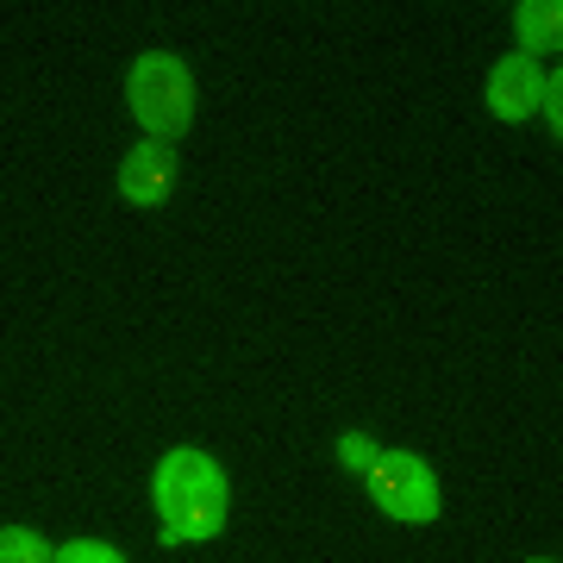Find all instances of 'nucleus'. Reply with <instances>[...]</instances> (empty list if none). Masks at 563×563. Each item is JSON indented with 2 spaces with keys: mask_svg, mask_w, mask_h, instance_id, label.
I'll return each mask as SVG.
<instances>
[{
  "mask_svg": "<svg viewBox=\"0 0 563 563\" xmlns=\"http://www.w3.org/2000/svg\"><path fill=\"white\" fill-rule=\"evenodd\" d=\"M514 32H520V57H558L563 44V7L558 0H520L514 7Z\"/></svg>",
  "mask_w": 563,
  "mask_h": 563,
  "instance_id": "nucleus-6",
  "label": "nucleus"
},
{
  "mask_svg": "<svg viewBox=\"0 0 563 563\" xmlns=\"http://www.w3.org/2000/svg\"><path fill=\"white\" fill-rule=\"evenodd\" d=\"M339 463L351 470V476H369V463H376V439H369V432H344V439H339Z\"/></svg>",
  "mask_w": 563,
  "mask_h": 563,
  "instance_id": "nucleus-9",
  "label": "nucleus"
},
{
  "mask_svg": "<svg viewBox=\"0 0 563 563\" xmlns=\"http://www.w3.org/2000/svg\"><path fill=\"white\" fill-rule=\"evenodd\" d=\"M151 501H157V514H163V539L201 544V539H220L225 532V501H232V488H225V470L207 457V451L181 444V451H169V457L157 463Z\"/></svg>",
  "mask_w": 563,
  "mask_h": 563,
  "instance_id": "nucleus-1",
  "label": "nucleus"
},
{
  "mask_svg": "<svg viewBox=\"0 0 563 563\" xmlns=\"http://www.w3.org/2000/svg\"><path fill=\"white\" fill-rule=\"evenodd\" d=\"M544 95V69L532 57H501L488 69V113L495 120H532Z\"/></svg>",
  "mask_w": 563,
  "mask_h": 563,
  "instance_id": "nucleus-5",
  "label": "nucleus"
},
{
  "mask_svg": "<svg viewBox=\"0 0 563 563\" xmlns=\"http://www.w3.org/2000/svg\"><path fill=\"white\" fill-rule=\"evenodd\" d=\"M51 563H125L113 544H101V539H69V544H57L51 551Z\"/></svg>",
  "mask_w": 563,
  "mask_h": 563,
  "instance_id": "nucleus-8",
  "label": "nucleus"
},
{
  "mask_svg": "<svg viewBox=\"0 0 563 563\" xmlns=\"http://www.w3.org/2000/svg\"><path fill=\"white\" fill-rule=\"evenodd\" d=\"M363 488H369V501L383 507L388 520H407V526L439 520V476H432V463L413 457V451H376Z\"/></svg>",
  "mask_w": 563,
  "mask_h": 563,
  "instance_id": "nucleus-3",
  "label": "nucleus"
},
{
  "mask_svg": "<svg viewBox=\"0 0 563 563\" xmlns=\"http://www.w3.org/2000/svg\"><path fill=\"white\" fill-rule=\"evenodd\" d=\"M532 563H558V558H532Z\"/></svg>",
  "mask_w": 563,
  "mask_h": 563,
  "instance_id": "nucleus-11",
  "label": "nucleus"
},
{
  "mask_svg": "<svg viewBox=\"0 0 563 563\" xmlns=\"http://www.w3.org/2000/svg\"><path fill=\"white\" fill-rule=\"evenodd\" d=\"M0 563H51V544L32 526H0Z\"/></svg>",
  "mask_w": 563,
  "mask_h": 563,
  "instance_id": "nucleus-7",
  "label": "nucleus"
},
{
  "mask_svg": "<svg viewBox=\"0 0 563 563\" xmlns=\"http://www.w3.org/2000/svg\"><path fill=\"white\" fill-rule=\"evenodd\" d=\"M125 101H132V120L144 125V139L176 144L195 125V76L169 51H144L125 76Z\"/></svg>",
  "mask_w": 563,
  "mask_h": 563,
  "instance_id": "nucleus-2",
  "label": "nucleus"
},
{
  "mask_svg": "<svg viewBox=\"0 0 563 563\" xmlns=\"http://www.w3.org/2000/svg\"><path fill=\"white\" fill-rule=\"evenodd\" d=\"M563 81H558V69H551V76H544V95H539V113L544 120H551V139H563Z\"/></svg>",
  "mask_w": 563,
  "mask_h": 563,
  "instance_id": "nucleus-10",
  "label": "nucleus"
},
{
  "mask_svg": "<svg viewBox=\"0 0 563 563\" xmlns=\"http://www.w3.org/2000/svg\"><path fill=\"white\" fill-rule=\"evenodd\" d=\"M176 144H157V139H144L139 151H125V163H120V195L132 207H163L169 195H176Z\"/></svg>",
  "mask_w": 563,
  "mask_h": 563,
  "instance_id": "nucleus-4",
  "label": "nucleus"
}]
</instances>
